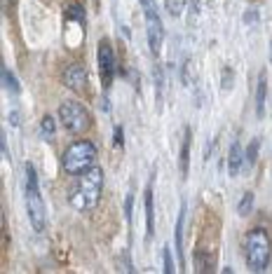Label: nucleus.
<instances>
[{"label": "nucleus", "instance_id": "a878e982", "mask_svg": "<svg viewBox=\"0 0 272 274\" xmlns=\"http://www.w3.org/2000/svg\"><path fill=\"white\" fill-rule=\"evenodd\" d=\"M9 2H12V0H2V7L7 9V7H9Z\"/></svg>", "mask_w": 272, "mask_h": 274}, {"label": "nucleus", "instance_id": "39448f33", "mask_svg": "<svg viewBox=\"0 0 272 274\" xmlns=\"http://www.w3.org/2000/svg\"><path fill=\"white\" fill-rule=\"evenodd\" d=\"M59 120L70 134H85L92 127V117L80 101H63L59 108Z\"/></svg>", "mask_w": 272, "mask_h": 274}, {"label": "nucleus", "instance_id": "5701e85b", "mask_svg": "<svg viewBox=\"0 0 272 274\" xmlns=\"http://www.w3.org/2000/svg\"><path fill=\"white\" fill-rule=\"evenodd\" d=\"M233 87V68H226V80H223V89Z\"/></svg>", "mask_w": 272, "mask_h": 274}, {"label": "nucleus", "instance_id": "7ed1b4c3", "mask_svg": "<svg viewBox=\"0 0 272 274\" xmlns=\"http://www.w3.org/2000/svg\"><path fill=\"white\" fill-rule=\"evenodd\" d=\"M96 155L99 152H96V145L92 141H75L63 152L61 167L68 176H80L96 164Z\"/></svg>", "mask_w": 272, "mask_h": 274}, {"label": "nucleus", "instance_id": "f257e3e1", "mask_svg": "<svg viewBox=\"0 0 272 274\" xmlns=\"http://www.w3.org/2000/svg\"><path fill=\"white\" fill-rule=\"evenodd\" d=\"M101 192H103V171L94 164L92 169H87L85 174H80L78 185H75V190L70 192L68 202L75 211L87 213L99 204Z\"/></svg>", "mask_w": 272, "mask_h": 274}, {"label": "nucleus", "instance_id": "423d86ee", "mask_svg": "<svg viewBox=\"0 0 272 274\" xmlns=\"http://www.w3.org/2000/svg\"><path fill=\"white\" fill-rule=\"evenodd\" d=\"M99 73H101L103 89H108L113 77H115V52H113L110 40L106 38L99 42Z\"/></svg>", "mask_w": 272, "mask_h": 274}, {"label": "nucleus", "instance_id": "9b49d317", "mask_svg": "<svg viewBox=\"0 0 272 274\" xmlns=\"http://www.w3.org/2000/svg\"><path fill=\"white\" fill-rule=\"evenodd\" d=\"M183 223H186V204L181 206L179 218H176V230H174V242H176V253H179L181 267L186 265V251H183Z\"/></svg>", "mask_w": 272, "mask_h": 274}, {"label": "nucleus", "instance_id": "2eb2a0df", "mask_svg": "<svg viewBox=\"0 0 272 274\" xmlns=\"http://www.w3.org/2000/svg\"><path fill=\"white\" fill-rule=\"evenodd\" d=\"M0 80H2V87H5L9 94H19V91H21V84H19V80H16L14 73H12L9 68H2Z\"/></svg>", "mask_w": 272, "mask_h": 274}, {"label": "nucleus", "instance_id": "bb28decb", "mask_svg": "<svg viewBox=\"0 0 272 274\" xmlns=\"http://www.w3.org/2000/svg\"><path fill=\"white\" fill-rule=\"evenodd\" d=\"M270 63H272V40H270Z\"/></svg>", "mask_w": 272, "mask_h": 274}, {"label": "nucleus", "instance_id": "dca6fc26", "mask_svg": "<svg viewBox=\"0 0 272 274\" xmlns=\"http://www.w3.org/2000/svg\"><path fill=\"white\" fill-rule=\"evenodd\" d=\"M54 134H56V127H54V117L52 115H45L40 120V136L45 141H54Z\"/></svg>", "mask_w": 272, "mask_h": 274}, {"label": "nucleus", "instance_id": "412c9836", "mask_svg": "<svg viewBox=\"0 0 272 274\" xmlns=\"http://www.w3.org/2000/svg\"><path fill=\"white\" fill-rule=\"evenodd\" d=\"M125 218H127V223L132 225V221H134V195L132 192H129L125 199Z\"/></svg>", "mask_w": 272, "mask_h": 274}, {"label": "nucleus", "instance_id": "393cba45", "mask_svg": "<svg viewBox=\"0 0 272 274\" xmlns=\"http://www.w3.org/2000/svg\"><path fill=\"white\" fill-rule=\"evenodd\" d=\"M9 120L14 122V124H19V115H16V113H12V115H9Z\"/></svg>", "mask_w": 272, "mask_h": 274}, {"label": "nucleus", "instance_id": "9d476101", "mask_svg": "<svg viewBox=\"0 0 272 274\" xmlns=\"http://www.w3.org/2000/svg\"><path fill=\"white\" fill-rule=\"evenodd\" d=\"M190 145H193V131H190V127H186L183 143H181V155H179V169H181V178L183 181L190 174Z\"/></svg>", "mask_w": 272, "mask_h": 274}, {"label": "nucleus", "instance_id": "6e6552de", "mask_svg": "<svg viewBox=\"0 0 272 274\" xmlns=\"http://www.w3.org/2000/svg\"><path fill=\"white\" fill-rule=\"evenodd\" d=\"M146 38H148V47H150L153 56H157L160 49H162V40H164V26H162L160 14L146 16Z\"/></svg>", "mask_w": 272, "mask_h": 274}, {"label": "nucleus", "instance_id": "0eeeda50", "mask_svg": "<svg viewBox=\"0 0 272 274\" xmlns=\"http://www.w3.org/2000/svg\"><path fill=\"white\" fill-rule=\"evenodd\" d=\"M87 80H89V75H87V68L82 63H68L61 75V82L73 91H85Z\"/></svg>", "mask_w": 272, "mask_h": 274}, {"label": "nucleus", "instance_id": "f03ea898", "mask_svg": "<svg viewBox=\"0 0 272 274\" xmlns=\"http://www.w3.org/2000/svg\"><path fill=\"white\" fill-rule=\"evenodd\" d=\"M244 256L251 272H265L270 265L272 242L263 228H254L244 237Z\"/></svg>", "mask_w": 272, "mask_h": 274}, {"label": "nucleus", "instance_id": "b1692460", "mask_svg": "<svg viewBox=\"0 0 272 274\" xmlns=\"http://www.w3.org/2000/svg\"><path fill=\"white\" fill-rule=\"evenodd\" d=\"M256 19H258V12H256V9H249L247 16H244V23H254Z\"/></svg>", "mask_w": 272, "mask_h": 274}, {"label": "nucleus", "instance_id": "ddd939ff", "mask_svg": "<svg viewBox=\"0 0 272 274\" xmlns=\"http://www.w3.org/2000/svg\"><path fill=\"white\" fill-rule=\"evenodd\" d=\"M265 94H268V77H265V73H261V77H258V91H256V115L258 117L265 115Z\"/></svg>", "mask_w": 272, "mask_h": 274}, {"label": "nucleus", "instance_id": "4468645a", "mask_svg": "<svg viewBox=\"0 0 272 274\" xmlns=\"http://www.w3.org/2000/svg\"><path fill=\"white\" fill-rule=\"evenodd\" d=\"M258 148H261V141H258V138H251V143L247 145V150H244V169H247V171L254 169V164H256Z\"/></svg>", "mask_w": 272, "mask_h": 274}, {"label": "nucleus", "instance_id": "20e7f679", "mask_svg": "<svg viewBox=\"0 0 272 274\" xmlns=\"http://www.w3.org/2000/svg\"><path fill=\"white\" fill-rule=\"evenodd\" d=\"M26 211H28L31 228L35 232H42L45 230V204H42V197H40L38 174H35V167L31 162L26 164Z\"/></svg>", "mask_w": 272, "mask_h": 274}, {"label": "nucleus", "instance_id": "f8f14e48", "mask_svg": "<svg viewBox=\"0 0 272 274\" xmlns=\"http://www.w3.org/2000/svg\"><path fill=\"white\" fill-rule=\"evenodd\" d=\"M242 164H244V150H242L240 141H233L230 155H228V171H230V176H240Z\"/></svg>", "mask_w": 272, "mask_h": 274}, {"label": "nucleus", "instance_id": "1a4fd4ad", "mask_svg": "<svg viewBox=\"0 0 272 274\" xmlns=\"http://www.w3.org/2000/svg\"><path fill=\"white\" fill-rule=\"evenodd\" d=\"M143 204H146V242H153V237H155V202H153V185L150 183L143 192Z\"/></svg>", "mask_w": 272, "mask_h": 274}, {"label": "nucleus", "instance_id": "aec40b11", "mask_svg": "<svg viewBox=\"0 0 272 274\" xmlns=\"http://www.w3.org/2000/svg\"><path fill=\"white\" fill-rule=\"evenodd\" d=\"M162 258H164V265H162L164 274H174V272H176V265H174V256H171L169 246H164V249H162Z\"/></svg>", "mask_w": 272, "mask_h": 274}, {"label": "nucleus", "instance_id": "6ab92c4d", "mask_svg": "<svg viewBox=\"0 0 272 274\" xmlns=\"http://www.w3.org/2000/svg\"><path fill=\"white\" fill-rule=\"evenodd\" d=\"M164 5H167V12L171 16H181L183 7H186V0H164Z\"/></svg>", "mask_w": 272, "mask_h": 274}, {"label": "nucleus", "instance_id": "4be33fe9", "mask_svg": "<svg viewBox=\"0 0 272 274\" xmlns=\"http://www.w3.org/2000/svg\"><path fill=\"white\" fill-rule=\"evenodd\" d=\"M113 145H115L117 150L125 148V134H122V127H120V124H117L115 131H113Z\"/></svg>", "mask_w": 272, "mask_h": 274}, {"label": "nucleus", "instance_id": "a211bd4d", "mask_svg": "<svg viewBox=\"0 0 272 274\" xmlns=\"http://www.w3.org/2000/svg\"><path fill=\"white\" fill-rule=\"evenodd\" d=\"M251 209H254V192H244L240 199V206H237V213L240 216H249Z\"/></svg>", "mask_w": 272, "mask_h": 274}, {"label": "nucleus", "instance_id": "f3484780", "mask_svg": "<svg viewBox=\"0 0 272 274\" xmlns=\"http://www.w3.org/2000/svg\"><path fill=\"white\" fill-rule=\"evenodd\" d=\"M66 16H68V19H75L80 26H85V9H82L80 2H70L68 7H66Z\"/></svg>", "mask_w": 272, "mask_h": 274}]
</instances>
